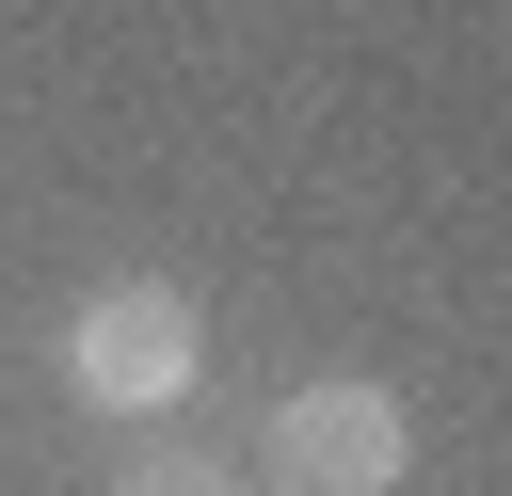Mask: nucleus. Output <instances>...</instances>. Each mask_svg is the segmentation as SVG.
I'll return each mask as SVG.
<instances>
[{"mask_svg":"<svg viewBox=\"0 0 512 496\" xmlns=\"http://www.w3.org/2000/svg\"><path fill=\"white\" fill-rule=\"evenodd\" d=\"M192 368H208V320H192V288H160V272H112V288L64 320V384H80L96 416H176Z\"/></svg>","mask_w":512,"mask_h":496,"instance_id":"obj_1","label":"nucleus"},{"mask_svg":"<svg viewBox=\"0 0 512 496\" xmlns=\"http://www.w3.org/2000/svg\"><path fill=\"white\" fill-rule=\"evenodd\" d=\"M256 480L272 496H400L416 480V416L384 384H288L272 432H256Z\"/></svg>","mask_w":512,"mask_h":496,"instance_id":"obj_2","label":"nucleus"},{"mask_svg":"<svg viewBox=\"0 0 512 496\" xmlns=\"http://www.w3.org/2000/svg\"><path fill=\"white\" fill-rule=\"evenodd\" d=\"M112 496H240V480H224V464H208V448H144V464H128V480H112Z\"/></svg>","mask_w":512,"mask_h":496,"instance_id":"obj_3","label":"nucleus"}]
</instances>
